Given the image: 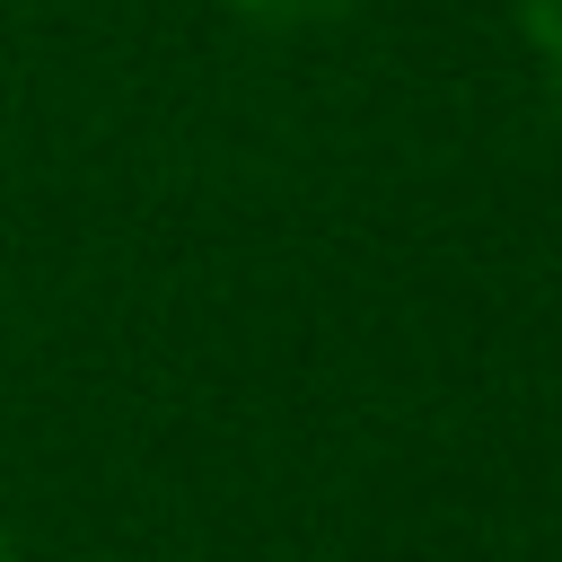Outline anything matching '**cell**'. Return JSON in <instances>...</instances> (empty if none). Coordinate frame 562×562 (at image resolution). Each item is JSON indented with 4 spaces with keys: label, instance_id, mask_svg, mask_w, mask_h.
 I'll return each instance as SVG.
<instances>
[{
    "label": "cell",
    "instance_id": "obj_1",
    "mask_svg": "<svg viewBox=\"0 0 562 562\" xmlns=\"http://www.w3.org/2000/svg\"><path fill=\"white\" fill-rule=\"evenodd\" d=\"M246 26H325V18H342L351 0H228Z\"/></svg>",
    "mask_w": 562,
    "mask_h": 562
},
{
    "label": "cell",
    "instance_id": "obj_2",
    "mask_svg": "<svg viewBox=\"0 0 562 562\" xmlns=\"http://www.w3.org/2000/svg\"><path fill=\"white\" fill-rule=\"evenodd\" d=\"M527 26L544 44V61H562V0H527Z\"/></svg>",
    "mask_w": 562,
    "mask_h": 562
},
{
    "label": "cell",
    "instance_id": "obj_3",
    "mask_svg": "<svg viewBox=\"0 0 562 562\" xmlns=\"http://www.w3.org/2000/svg\"><path fill=\"white\" fill-rule=\"evenodd\" d=\"M0 562H18V553H9V536H0Z\"/></svg>",
    "mask_w": 562,
    "mask_h": 562
}]
</instances>
